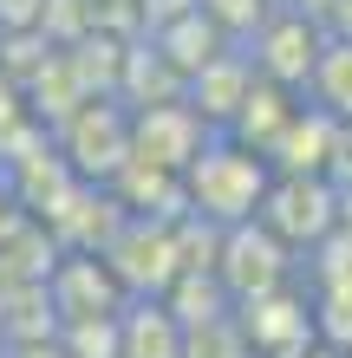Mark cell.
Wrapping results in <instances>:
<instances>
[{
  "label": "cell",
  "instance_id": "obj_1",
  "mask_svg": "<svg viewBox=\"0 0 352 358\" xmlns=\"http://www.w3.org/2000/svg\"><path fill=\"white\" fill-rule=\"evenodd\" d=\"M176 176H183V208H190L196 222H209V228L255 222L267 182H274L267 157L248 150V143H235L229 131H209V137H202V150L183 163Z\"/></svg>",
  "mask_w": 352,
  "mask_h": 358
},
{
  "label": "cell",
  "instance_id": "obj_7",
  "mask_svg": "<svg viewBox=\"0 0 352 358\" xmlns=\"http://www.w3.org/2000/svg\"><path fill=\"white\" fill-rule=\"evenodd\" d=\"M235 326H241V339L261 352H294L314 339V293L300 287V273L294 280H281V287H267V293H248V300H235Z\"/></svg>",
  "mask_w": 352,
  "mask_h": 358
},
{
  "label": "cell",
  "instance_id": "obj_12",
  "mask_svg": "<svg viewBox=\"0 0 352 358\" xmlns=\"http://www.w3.org/2000/svg\"><path fill=\"white\" fill-rule=\"evenodd\" d=\"M118 358H183V320L163 300L118 306Z\"/></svg>",
  "mask_w": 352,
  "mask_h": 358
},
{
  "label": "cell",
  "instance_id": "obj_13",
  "mask_svg": "<svg viewBox=\"0 0 352 358\" xmlns=\"http://www.w3.org/2000/svg\"><path fill=\"white\" fill-rule=\"evenodd\" d=\"M143 39H150V46H157L163 59H170V66H176L183 78H190L196 66H209V59H216L222 46H235V39L222 33V27H216V20L202 13V7H190V13H176L170 27H157V33H143Z\"/></svg>",
  "mask_w": 352,
  "mask_h": 358
},
{
  "label": "cell",
  "instance_id": "obj_19",
  "mask_svg": "<svg viewBox=\"0 0 352 358\" xmlns=\"http://www.w3.org/2000/svg\"><path fill=\"white\" fill-rule=\"evenodd\" d=\"M0 358H7V339H0Z\"/></svg>",
  "mask_w": 352,
  "mask_h": 358
},
{
  "label": "cell",
  "instance_id": "obj_17",
  "mask_svg": "<svg viewBox=\"0 0 352 358\" xmlns=\"http://www.w3.org/2000/svg\"><path fill=\"white\" fill-rule=\"evenodd\" d=\"M196 7H202V13H209V20H216V27H222V33H229V39H235V46H241V39H248V33H255V27H261V20H267V7H274V0H196Z\"/></svg>",
  "mask_w": 352,
  "mask_h": 358
},
{
  "label": "cell",
  "instance_id": "obj_9",
  "mask_svg": "<svg viewBox=\"0 0 352 358\" xmlns=\"http://www.w3.org/2000/svg\"><path fill=\"white\" fill-rule=\"evenodd\" d=\"M333 143H339V124L300 98V111L281 124L274 143H267V170L274 176H326L333 170Z\"/></svg>",
  "mask_w": 352,
  "mask_h": 358
},
{
  "label": "cell",
  "instance_id": "obj_2",
  "mask_svg": "<svg viewBox=\"0 0 352 358\" xmlns=\"http://www.w3.org/2000/svg\"><path fill=\"white\" fill-rule=\"evenodd\" d=\"M52 150L66 157V170L78 182L105 189L124 163H131V111L118 98H85L66 124H52Z\"/></svg>",
  "mask_w": 352,
  "mask_h": 358
},
{
  "label": "cell",
  "instance_id": "obj_8",
  "mask_svg": "<svg viewBox=\"0 0 352 358\" xmlns=\"http://www.w3.org/2000/svg\"><path fill=\"white\" fill-rule=\"evenodd\" d=\"M131 111V104H124ZM202 137H209V124H202L183 98H163V104H137L131 111V163H150V170H183Z\"/></svg>",
  "mask_w": 352,
  "mask_h": 358
},
{
  "label": "cell",
  "instance_id": "obj_6",
  "mask_svg": "<svg viewBox=\"0 0 352 358\" xmlns=\"http://www.w3.org/2000/svg\"><path fill=\"white\" fill-rule=\"evenodd\" d=\"M320 39H326V27L314 13H300V7H267V20L255 33L241 39V52H248V66H255L261 78H274V85H294L300 92V78L314 72V59H320Z\"/></svg>",
  "mask_w": 352,
  "mask_h": 358
},
{
  "label": "cell",
  "instance_id": "obj_5",
  "mask_svg": "<svg viewBox=\"0 0 352 358\" xmlns=\"http://www.w3.org/2000/svg\"><path fill=\"white\" fill-rule=\"evenodd\" d=\"M261 222L294 248V255H314V248L339 228V182L333 176H274L261 196Z\"/></svg>",
  "mask_w": 352,
  "mask_h": 358
},
{
  "label": "cell",
  "instance_id": "obj_16",
  "mask_svg": "<svg viewBox=\"0 0 352 358\" xmlns=\"http://www.w3.org/2000/svg\"><path fill=\"white\" fill-rule=\"evenodd\" d=\"M66 358H118V313H85V320H59L52 332Z\"/></svg>",
  "mask_w": 352,
  "mask_h": 358
},
{
  "label": "cell",
  "instance_id": "obj_14",
  "mask_svg": "<svg viewBox=\"0 0 352 358\" xmlns=\"http://www.w3.org/2000/svg\"><path fill=\"white\" fill-rule=\"evenodd\" d=\"M300 98H314V111H326L333 124H352V39L326 33L314 72L300 78Z\"/></svg>",
  "mask_w": 352,
  "mask_h": 358
},
{
  "label": "cell",
  "instance_id": "obj_3",
  "mask_svg": "<svg viewBox=\"0 0 352 358\" xmlns=\"http://www.w3.org/2000/svg\"><path fill=\"white\" fill-rule=\"evenodd\" d=\"M98 255H105V267L118 273L124 300H157V293L183 273V235H176V222H137V215H124L118 235L98 248Z\"/></svg>",
  "mask_w": 352,
  "mask_h": 358
},
{
  "label": "cell",
  "instance_id": "obj_15",
  "mask_svg": "<svg viewBox=\"0 0 352 358\" xmlns=\"http://www.w3.org/2000/svg\"><path fill=\"white\" fill-rule=\"evenodd\" d=\"M183 358H255V345H248L241 326H235V306L216 313V320H202V326H183Z\"/></svg>",
  "mask_w": 352,
  "mask_h": 358
},
{
  "label": "cell",
  "instance_id": "obj_18",
  "mask_svg": "<svg viewBox=\"0 0 352 358\" xmlns=\"http://www.w3.org/2000/svg\"><path fill=\"white\" fill-rule=\"evenodd\" d=\"M7 358H66V345H59V339H27V345H13Z\"/></svg>",
  "mask_w": 352,
  "mask_h": 358
},
{
  "label": "cell",
  "instance_id": "obj_20",
  "mask_svg": "<svg viewBox=\"0 0 352 358\" xmlns=\"http://www.w3.org/2000/svg\"><path fill=\"white\" fill-rule=\"evenodd\" d=\"M346 358H352V345H346Z\"/></svg>",
  "mask_w": 352,
  "mask_h": 358
},
{
  "label": "cell",
  "instance_id": "obj_4",
  "mask_svg": "<svg viewBox=\"0 0 352 358\" xmlns=\"http://www.w3.org/2000/svg\"><path fill=\"white\" fill-rule=\"evenodd\" d=\"M209 267H216V280L229 287V300H248V293H267V287L294 280V273H300V255L255 215V222L216 228V261Z\"/></svg>",
  "mask_w": 352,
  "mask_h": 358
},
{
  "label": "cell",
  "instance_id": "obj_10",
  "mask_svg": "<svg viewBox=\"0 0 352 358\" xmlns=\"http://www.w3.org/2000/svg\"><path fill=\"white\" fill-rule=\"evenodd\" d=\"M248 78H255L248 52H241V46H222L209 66H196L190 78H183V104H190L209 131H229L235 104H241V92H248Z\"/></svg>",
  "mask_w": 352,
  "mask_h": 358
},
{
  "label": "cell",
  "instance_id": "obj_11",
  "mask_svg": "<svg viewBox=\"0 0 352 358\" xmlns=\"http://www.w3.org/2000/svg\"><path fill=\"white\" fill-rule=\"evenodd\" d=\"M300 111V92L294 85H274V78H248V92H241V104H235V117H229V137L235 143H248V150H261L267 157V143L281 137V124Z\"/></svg>",
  "mask_w": 352,
  "mask_h": 358
}]
</instances>
